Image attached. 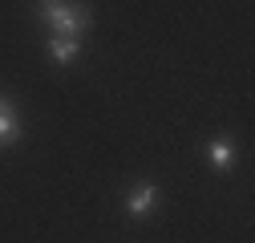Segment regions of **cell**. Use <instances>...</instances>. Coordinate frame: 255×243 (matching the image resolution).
<instances>
[{
	"instance_id": "3",
	"label": "cell",
	"mask_w": 255,
	"mask_h": 243,
	"mask_svg": "<svg viewBox=\"0 0 255 243\" xmlns=\"http://www.w3.org/2000/svg\"><path fill=\"white\" fill-rule=\"evenodd\" d=\"M49 53H53V61H57V65H73V61H77V37H53L49 41Z\"/></svg>"
},
{
	"instance_id": "5",
	"label": "cell",
	"mask_w": 255,
	"mask_h": 243,
	"mask_svg": "<svg viewBox=\"0 0 255 243\" xmlns=\"http://www.w3.org/2000/svg\"><path fill=\"white\" fill-rule=\"evenodd\" d=\"M211 162L219 166V170H227V166H235V150H231V142H211Z\"/></svg>"
},
{
	"instance_id": "2",
	"label": "cell",
	"mask_w": 255,
	"mask_h": 243,
	"mask_svg": "<svg viewBox=\"0 0 255 243\" xmlns=\"http://www.w3.org/2000/svg\"><path fill=\"white\" fill-rule=\"evenodd\" d=\"M20 138V122H16V106L8 98H0V146H12Z\"/></svg>"
},
{
	"instance_id": "1",
	"label": "cell",
	"mask_w": 255,
	"mask_h": 243,
	"mask_svg": "<svg viewBox=\"0 0 255 243\" xmlns=\"http://www.w3.org/2000/svg\"><path fill=\"white\" fill-rule=\"evenodd\" d=\"M41 20L53 24L61 37H77L89 28V8L85 4H65V0H41Z\"/></svg>"
},
{
	"instance_id": "4",
	"label": "cell",
	"mask_w": 255,
	"mask_h": 243,
	"mask_svg": "<svg viewBox=\"0 0 255 243\" xmlns=\"http://www.w3.org/2000/svg\"><path fill=\"white\" fill-rule=\"evenodd\" d=\"M126 207H130V215H146L154 207V182H138V191L126 199Z\"/></svg>"
}]
</instances>
